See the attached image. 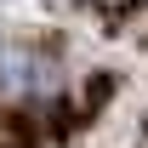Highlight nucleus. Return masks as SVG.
I'll return each mask as SVG.
<instances>
[{
  "label": "nucleus",
  "instance_id": "1",
  "mask_svg": "<svg viewBox=\"0 0 148 148\" xmlns=\"http://www.w3.org/2000/svg\"><path fill=\"white\" fill-rule=\"evenodd\" d=\"M51 91V57L29 46H0V103H29Z\"/></svg>",
  "mask_w": 148,
  "mask_h": 148
}]
</instances>
